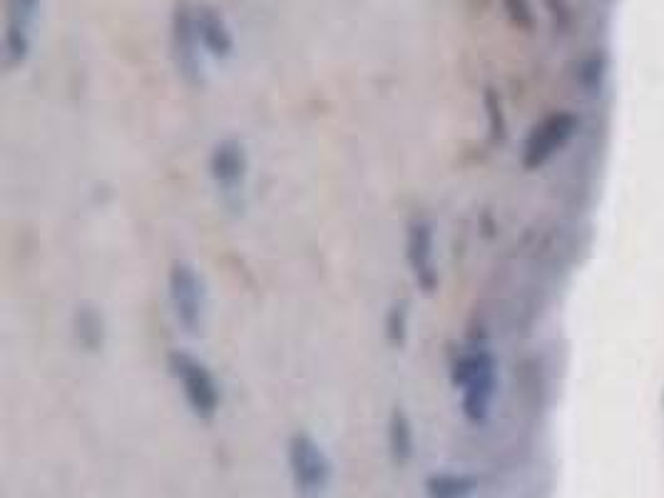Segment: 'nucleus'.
Instances as JSON below:
<instances>
[{
    "label": "nucleus",
    "mask_w": 664,
    "mask_h": 498,
    "mask_svg": "<svg viewBox=\"0 0 664 498\" xmlns=\"http://www.w3.org/2000/svg\"><path fill=\"white\" fill-rule=\"evenodd\" d=\"M451 381L461 391V411L471 424H483L490 416L495 389H498V364L490 349L475 347L453 362Z\"/></svg>",
    "instance_id": "obj_1"
},
{
    "label": "nucleus",
    "mask_w": 664,
    "mask_h": 498,
    "mask_svg": "<svg viewBox=\"0 0 664 498\" xmlns=\"http://www.w3.org/2000/svg\"><path fill=\"white\" fill-rule=\"evenodd\" d=\"M167 367L180 384L182 396H185L192 414L202 421H212L222 406V391H219V381L212 369L187 349H172L167 357Z\"/></svg>",
    "instance_id": "obj_2"
},
{
    "label": "nucleus",
    "mask_w": 664,
    "mask_h": 498,
    "mask_svg": "<svg viewBox=\"0 0 664 498\" xmlns=\"http://www.w3.org/2000/svg\"><path fill=\"white\" fill-rule=\"evenodd\" d=\"M286 459H289V474L296 496L321 498L326 494L331 484V459L314 436L306 431L291 434Z\"/></svg>",
    "instance_id": "obj_3"
},
{
    "label": "nucleus",
    "mask_w": 664,
    "mask_h": 498,
    "mask_svg": "<svg viewBox=\"0 0 664 498\" xmlns=\"http://www.w3.org/2000/svg\"><path fill=\"white\" fill-rule=\"evenodd\" d=\"M167 289H170V304L177 324L192 337L202 332L204 317H207V289H204L202 274L185 259H175L167 274Z\"/></svg>",
    "instance_id": "obj_4"
},
{
    "label": "nucleus",
    "mask_w": 664,
    "mask_h": 498,
    "mask_svg": "<svg viewBox=\"0 0 664 498\" xmlns=\"http://www.w3.org/2000/svg\"><path fill=\"white\" fill-rule=\"evenodd\" d=\"M209 175L224 205L234 212L242 210L249 177V155L244 142L237 137L219 140L209 155Z\"/></svg>",
    "instance_id": "obj_5"
},
{
    "label": "nucleus",
    "mask_w": 664,
    "mask_h": 498,
    "mask_svg": "<svg viewBox=\"0 0 664 498\" xmlns=\"http://www.w3.org/2000/svg\"><path fill=\"white\" fill-rule=\"evenodd\" d=\"M170 43L172 60H175L177 73L182 75L190 88H202L204 68H202V40H199L197 23H194V5L190 0H175L170 23Z\"/></svg>",
    "instance_id": "obj_6"
},
{
    "label": "nucleus",
    "mask_w": 664,
    "mask_h": 498,
    "mask_svg": "<svg viewBox=\"0 0 664 498\" xmlns=\"http://www.w3.org/2000/svg\"><path fill=\"white\" fill-rule=\"evenodd\" d=\"M40 13V0H5V28H3V55L5 70L23 68L33 48V25Z\"/></svg>",
    "instance_id": "obj_7"
},
{
    "label": "nucleus",
    "mask_w": 664,
    "mask_h": 498,
    "mask_svg": "<svg viewBox=\"0 0 664 498\" xmlns=\"http://www.w3.org/2000/svg\"><path fill=\"white\" fill-rule=\"evenodd\" d=\"M577 132V118L568 110L548 115L530 130L523 145V167L525 170H540L545 162L553 160L560 150L572 140Z\"/></svg>",
    "instance_id": "obj_8"
},
{
    "label": "nucleus",
    "mask_w": 664,
    "mask_h": 498,
    "mask_svg": "<svg viewBox=\"0 0 664 498\" xmlns=\"http://www.w3.org/2000/svg\"><path fill=\"white\" fill-rule=\"evenodd\" d=\"M406 262L411 277L423 294H433L438 289V264H436V232L433 222L426 217H416L406 230Z\"/></svg>",
    "instance_id": "obj_9"
},
{
    "label": "nucleus",
    "mask_w": 664,
    "mask_h": 498,
    "mask_svg": "<svg viewBox=\"0 0 664 498\" xmlns=\"http://www.w3.org/2000/svg\"><path fill=\"white\" fill-rule=\"evenodd\" d=\"M194 23H197L199 40H202L204 53L212 55L214 60H229L234 55V33L229 28L227 18L219 13L214 5L199 3L194 5Z\"/></svg>",
    "instance_id": "obj_10"
},
{
    "label": "nucleus",
    "mask_w": 664,
    "mask_h": 498,
    "mask_svg": "<svg viewBox=\"0 0 664 498\" xmlns=\"http://www.w3.org/2000/svg\"><path fill=\"white\" fill-rule=\"evenodd\" d=\"M73 334L78 347H83L85 352L97 354L102 352L107 339V324L102 317L100 309L90 302H80L73 312Z\"/></svg>",
    "instance_id": "obj_11"
},
{
    "label": "nucleus",
    "mask_w": 664,
    "mask_h": 498,
    "mask_svg": "<svg viewBox=\"0 0 664 498\" xmlns=\"http://www.w3.org/2000/svg\"><path fill=\"white\" fill-rule=\"evenodd\" d=\"M386 439H388V454H391L393 464L406 466L413 459V446H416V436H413V421L403 406H393L391 416H388L386 426Z\"/></svg>",
    "instance_id": "obj_12"
},
{
    "label": "nucleus",
    "mask_w": 664,
    "mask_h": 498,
    "mask_svg": "<svg viewBox=\"0 0 664 498\" xmlns=\"http://www.w3.org/2000/svg\"><path fill=\"white\" fill-rule=\"evenodd\" d=\"M478 481L468 474H433L428 476L426 491L431 498H471Z\"/></svg>",
    "instance_id": "obj_13"
},
{
    "label": "nucleus",
    "mask_w": 664,
    "mask_h": 498,
    "mask_svg": "<svg viewBox=\"0 0 664 498\" xmlns=\"http://www.w3.org/2000/svg\"><path fill=\"white\" fill-rule=\"evenodd\" d=\"M383 332H386V342L391 347H406L408 334H411V304L406 299H396L388 307L386 319H383Z\"/></svg>",
    "instance_id": "obj_14"
},
{
    "label": "nucleus",
    "mask_w": 664,
    "mask_h": 498,
    "mask_svg": "<svg viewBox=\"0 0 664 498\" xmlns=\"http://www.w3.org/2000/svg\"><path fill=\"white\" fill-rule=\"evenodd\" d=\"M485 115H488V125H490V135L493 140H503L505 137V113H503V103H500V95L495 93L493 88L485 90Z\"/></svg>",
    "instance_id": "obj_15"
},
{
    "label": "nucleus",
    "mask_w": 664,
    "mask_h": 498,
    "mask_svg": "<svg viewBox=\"0 0 664 498\" xmlns=\"http://www.w3.org/2000/svg\"><path fill=\"white\" fill-rule=\"evenodd\" d=\"M503 8H505V13H508L510 23L518 25V28L530 30L535 25L530 0H503Z\"/></svg>",
    "instance_id": "obj_16"
}]
</instances>
